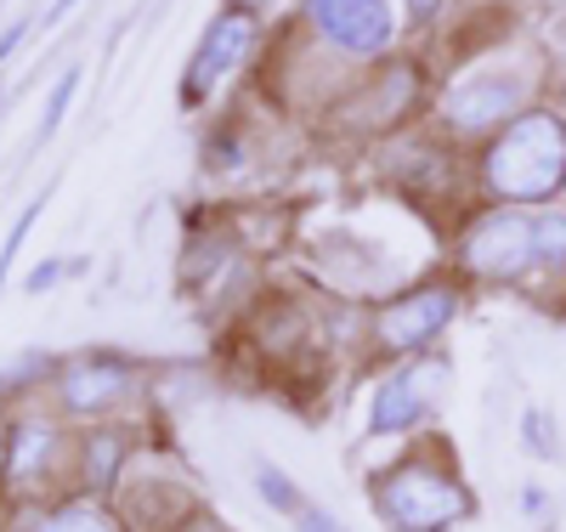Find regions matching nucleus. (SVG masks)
<instances>
[{
	"instance_id": "0eeeda50",
	"label": "nucleus",
	"mask_w": 566,
	"mask_h": 532,
	"mask_svg": "<svg viewBox=\"0 0 566 532\" xmlns=\"http://www.w3.org/2000/svg\"><path fill=\"white\" fill-rule=\"evenodd\" d=\"M522 85L527 80H510V74H470V80L448 85V119L459 131H488L522 103Z\"/></svg>"
},
{
	"instance_id": "9d476101",
	"label": "nucleus",
	"mask_w": 566,
	"mask_h": 532,
	"mask_svg": "<svg viewBox=\"0 0 566 532\" xmlns=\"http://www.w3.org/2000/svg\"><path fill=\"white\" fill-rule=\"evenodd\" d=\"M40 532H114L97 510H57L52 521H40Z\"/></svg>"
},
{
	"instance_id": "7ed1b4c3",
	"label": "nucleus",
	"mask_w": 566,
	"mask_h": 532,
	"mask_svg": "<svg viewBox=\"0 0 566 532\" xmlns=\"http://www.w3.org/2000/svg\"><path fill=\"white\" fill-rule=\"evenodd\" d=\"M549 261V255H566V221L560 216H482L476 227L464 232V261L476 272H493V278H515L533 261Z\"/></svg>"
},
{
	"instance_id": "f8f14e48",
	"label": "nucleus",
	"mask_w": 566,
	"mask_h": 532,
	"mask_svg": "<svg viewBox=\"0 0 566 532\" xmlns=\"http://www.w3.org/2000/svg\"><path fill=\"white\" fill-rule=\"evenodd\" d=\"M114 459H119V437H97V448H85V470L97 476V481H108Z\"/></svg>"
},
{
	"instance_id": "f03ea898",
	"label": "nucleus",
	"mask_w": 566,
	"mask_h": 532,
	"mask_svg": "<svg viewBox=\"0 0 566 532\" xmlns=\"http://www.w3.org/2000/svg\"><path fill=\"white\" fill-rule=\"evenodd\" d=\"M470 510V493L459 476L442 470L437 459H408L380 481V515L402 532H442Z\"/></svg>"
},
{
	"instance_id": "39448f33",
	"label": "nucleus",
	"mask_w": 566,
	"mask_h": 532,
	"mask_svg": "<svg viewBox=\"0 0 566 532\" xmlns=\"http://www.w3.org/2000/svg\"><path fill=\"white\" fill-rule=\"evenodd\" d=\"M250 40H255V23H250L244 12H221V18L205 29V45H199L193 69H187L181 103H205L210 85H216V80H227V69H239V63H244Z\"/></svg>"
},
{
	"instance_id": "f257e3e1",
	"label": "nucleus",
	"mask_w": 566,
	"mask_h": 532,
	"mask_svg": "<svg viewBox=\"0 0 566 532\" xmlns=\"http://www.w3.org/2000/svg\"><path fill=\"white\" fill-rule=\"evenodd\" d=\"M488 181L504 199H549L566 181V125L555 114L515 119L488 154Z\"/></svg>"
},
{
	"instance_id": "2eb2a0df",
	"label": "nucleus",
	"mask_w": 566,
	"mask_h": 532,
	"mask_svg": "<svg viewBox=\"0 0 566 532\" xmlns=\"http://www.w3.org/2000/svg\"><path fill=\"white\" fill-rule=\"evenodd\" d=\"M69 7H74V0H52V7H45V23H57V18H63Z\"/></svg>"
},
{
	"instance_id": "ddd939ff",
	"label": "nucleus",
	"mask_w": 566,
	"mask_h": 532,
	"mask_svg": "<svg viewBox=\"0 0 566 532\" xmlns=\"http://www.w3.org/2000/svg\"><path fill=\"white\" fill-rule=\"evenodd\" d=\"M18 40H23V23H18V29H7V34H0V58H12V52H18Z\"/></svg>"
},
{
	"instance_id": "20e7f679",
	"label": "nucleus",
	"mask_w": 566,
	"mask_h": 532,
	"mask_svg": "<svg viewBox=\"0 0 566 532\" xmlns=\"http://www.w3.org/2000/svg\"><path fill=\"white\" fill-rule=\"evenodd\" d=\"M306 12L340 52L374 58L391 45V7L386 0H306Z\"/></svg>"
},
{
	"instance_id": "423d86ee",
	"label": "nucleus",
	"mask_w": 566,
	"mask_h": 532,
	"mask_svg": "<svg viewBox=\"0 0 566 532\" xmlns=\"http://www.w3.org/2000/svg\"><path fill=\"white\" fill-rule=\"evenodd\" d=\"M453 306H459L453 289H419V295L386 306L380 323H374V334H380L386 352H413V346H424V341H431V334L453 317Z\"/></svg>"
},
{
	"instance_id": "1a4fd4ad",
	"label": "nucleus",
	"mask_w": 566,
	"mask_h": 532,
	"mask_svg": "<svg viewBox=\"0 0 566 532\" xmlns=\"http://www.w3.org/2000/svg\"><path fill=\"white\" fill-rule=\"evenodd\" d=\"M130 385V374L119 363H80L69 374V403L74 408H91V403H114L119 392Z\"/></svg>"
},
{
	"instance_id": "4468645a",
	"label": "nucleus",
	"mask_w": 566,
	"mask_h": 532,
	"mask_svg": "<svg viewBox=\"0 0 566 532\" xmlns=\"http://www.w3.org/2000/svg\"><path fill=\"white\" fill-rule=\"evenodd\" d=\"M408 12H413V18H431V12H437V0H408Z\"/></svg>"
},
{
	"instance_id": "6e6552de",
	"label": "nucleus",
	"mask_w": 566,
	"mask_h": 532,
	"mask_svg": "<svg viewBox=\"0 0 566 532\" xmlns=\"http://www.w3.org/2000/svg\"><path fill=\"white\" fill-rule=\"evenodd\" d=\"M442 379V363H424V368H408V374H397L386 392H380V403H374V430H402V425H413L419 414H424V392Z\"/></svg>"
},
{
	"instance_id": "9b49d317",
	"label": "nucleus",
	"mask_w": 566,
	"mask_h": 532,
	"mask_svg": "<svg viewBox=\"0 0 566 532\" xmlns=\"http://www.w3.org/2000/svg\"><path fill=\"white\" fill-rule=\"evenodd\" d=\"M74 85H80V74L69 69V74L57 80V91H52V103H45V119H40V142L52 136L57 125H63V114H69V96H74Z\"/></svg>"
}]
</instances>
